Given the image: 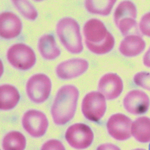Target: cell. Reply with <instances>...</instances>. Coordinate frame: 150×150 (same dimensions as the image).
<instances>
[{"label": "cell", "mask_w": 150, "mask_h": 150, "mask_svg": "<svg viewBox=\"0 0 150 150\" xmlns=\"http://www.w3.org/2000/svg\"><path fill=\"white\" fill-rule=\"evenodd\" d=\"M83 33L86 46L93 53L105 54L112 51L114 47L113 36L99 19L88 20L84 26Z\"/></svg>", "instance_id": "obj_1"}, {"label": "cell", "mask_w": 150, "mask_h": 150, "mask_svg": "<svg viewBox=\"0 0 150 150\" xmlns=\"http://www.w3.org/2000/svg\"><path fill=\"white\" fill-rule=\"evenodd\" d=\"M78 97V89L74 86L67 85L59 89L51 109L52 117L55 124L64 125L73 118Z\"/></svg>", "instance_id": "obj_2"}, {"label": "cell", "mask_w": 150, "mask_h": 150, "mask_svg": "<svg viewBox=\"0 0 150 150\" xmlns=\"http://www.w3.org/2000/svg\"><path fill=\"white\" fill-rule=\"evenodd\" d=\"M56 33L65 48L73 54L80 53L83 49L80 26L73 18L66 17L59 20Z\"/></svg>", "instance_id": "obj_3"}, {"label": "cell", "mask_w": 150, "mask_h": 150, "mask_svg": "<svg viewBox=\"0 0 150 150\" xmlns=\"http://www.w3.org/2000/svg\"><path fill=\"white\" fill-rule=\"evenodd\" d=\"M7 57L12 66L21 70L30 69L36 62V55L33 50L22 43L11 46L7 52Z\"/></svg>", "instance_id": "obj_4"}, {"label": "cell", "mask_w": 150, "mask_h": 150, "mask_svg": "<svg viewBox=\"0 0 150 150\" xmlns=\"http://www.w3.org/2000/svg\"><path fill=\"white\" fill-rule=\"evenodd\" d=\"M52 88L51 80L44 74H36L27 81L26 91L30 100L37 104L45 101L50 95Z\"/></svg>", "instance_id": "obj_5"}, {"label": "cell", "mask_w": 150, "mask_h": 150, "mask_svg": "<svg viewBox=\"0 0 150 150\" xmlns=\"http://www.w3.org/2000/svg\"><path fill=\"white\" fill-rule=\"evenodd\" d=\"M105 98L99 92L92 91L86 94L82 105V112L85 117L92 121L100 120L106 111Z\"/></svg>", "instance_id": "obj_6"}, {"label": "cell", "mask_w": 150, "mask_h": 150, "mask_svg": "<svg viewBox=\"0 0 150 150\" xmlns=\"http://www.w3.org/2000/svg\"><path fill=\"white\" fill-rule=\"evenodd\" d=\"M137 10L130 1H123L119 4L114 14V22L123 35H127L136 24Z\"/></svg>", "instance_id": "obj_7"}, {"label": "cell", "mask_w": 150, "mask_h": 150, "mask_svg": "<svg viewBox=\"0 0 150 150\" xmlns=\"http://www.w3.org/2000/svg\"><path fill=\"white\" fill-rule=\"evenodd\" d=\"M69 144L76 149H84L90 146L94 135L89 126L83 123H76L70 127L65 134Z\"/></svg>", "instance_id": "obj_8"}, {"label": "cell", "mask_w": 150, "mask_h": 150, "mask_svg": "<svg viewBox=\"0 0 150 150\" xmlns=\"http://www.w3.org/2000/svg\"><path fill=\"white\" fill-rule=\"evenodd\" d=\"M22 124L26 131L31 136L40 137L43 136L48 127L47 118L40 111L30 110L24 114Z\"/></svg>", "instance_id": "obj_9"}, {"label": "cell", "mask_w": 150, "mask_h": 150, "mask_svg": "<svg viewBox=\"0 0 150 150\" xmlns=\"http://www.w3.org/2000/svg\"><path fill=\"white\" fill-rule=\"evenodd\" d=\"M132 122L127 116L118 113L109 118L107 124V131L112 137L119 141H124L131 137Z\"/></svg>", "instance_id": "obj_10"}, {"label": "cell", "mask_w": 150, "mask_h": 150, "mask_svg": "<svg viewBox=\"0 0 150 150\" xmlns=\"http://www.w3.org/2000/svg\"><path fill=\"white\" fill-rule=\"evenodd\" d=\"M150 105V99L148 95L140 90L130 91L123 100V106L126 111L134 115L145 113L149 110Z\"/></svg>", "instance_id": "obj_11"}, {"label": "cell", "mask_w": 150, "mask_h": 150, "mask_svg": "<svg viewBox=\"0 0 150 150\" xmlns=\"http://www.w3.org/2000/svg\"><path fill=\"white\" fill-rule=\"evenodd\" d=\"M88 67L89 63L86 60L75 58L60 63L56 67V73L61 79H71L82 74Z\"/></svg>", "instance_id": "obj_12"}, {"label": "cell", "mask_w": 150, "mask_h": 150, "mask_svg": "<svg viewBox=\"0 0 150 150\" xmlns=\"http://www.w3.org/2000/svg\"><path fill=\"white\" fill-rule=\"evenodd\" d=\"M123 82L116 74L110 73L102 77L98 84V90L108 100L115 99L122 93Z\"/></svg>", "instance_id": "obj_13"}, {"label": "cell", "mask_w": 150, "mask_h": 150, "mask_svg": "<svg viewBox=\"0 0 150 150\" xmlns=\"http://www.w3.org/2000/svg\"><path fill=\"white\" fill-rule=\"evenodd\" d=\"M22 24L20 18L9 11L2 12L0 15V35L4 38H14L19 35Z\"/></svg>", "instance_id": "obj_14"}, {"label": "cell", "mask_w": 150, "mask_h": 150, "mask_svg": "<svg viewBox=\"0 0 150 150\" xmlns=\"http://www.w3.org/2000/svg\"><path fill=\"white\" fill-rule=\"evenodd\" d=\"M145 47V41L140 36L130 35L127 36L122 41L119 51L124 56L134 57L140 54Z\"/></svg>", "instance_id": "obj_15"}, {"label": "cell", "mask_w": 150, "mask_h": 150, "mask_svg": "<svg viewBox=\"0 0 150 150\" xmlns=\"http://www.w3.org/2000/svg\"><path fill=\"white\" fill-rule=\"evenodd\" d=\"M0 95V108L4 111L14 108L20 99V94L17 89L9 84L1 86Z\"/></svg>", "instance_id": "obj_16"}, {"label": "cell", "mask_w": 150, "mask_h": 150, "mask_svg": "<svg viewBox=\"0 0 150 150\" xmlns=\"http://www.w3.org/2000/svg\"><path fill=\"white\" fill-rule=\"evenodd\" d=\"M38 48L41 56L46 59H54L61 53L54 38L51 34H45L40 38Z\"/></svg>", "instance_id": "obj_17"}, {"label": "cell", "mask_w": 150, "mask_h": 150, "mask_svg": "<svg viewBox=\"0 0 150 150\" xmlns=\"http://www.w3.org/2000/svg\"><path fill=\"white\" fill-rule=\"evenodd\" d=\"M131 133L134 138L139 142H150V118L145 116L137 118L132 123Z\"/></svg>", "instance_id": "obj_18"}, {"label": "cell", "mask_w": 150, "mask_h": 150, "mask_svg": "<svg viewBox=\"0 0 150 150\" xmlns=\"http://www.w3.org/2000/svg\"><path fill=\"white\" fill-rule=\"evenodd\" d=\"M26 145L25 137L18 131H11L8 133L3 140L4 150H24Z\"/></svg>", "instance_id": "obj_19"}, {"label": "cell", "mask_w": 150, "mask_h": 150, "mask_svg": "<svg viewBox=\"0 0 150 150\" xmlns=\"http://www.w3.org/2000/svg\"><path fill=\"white\" fill-rule=\"evenodd\" d=\"M116 1L114 0L85 1V6L88 11L92 14L106 16L110 14Z\"/></svg>", "instance_id": "obj_20"}, {"label": "cell", "mask_w": 150, "mask_h": 150, "mask_svg": "<svg viewBox=\"0 0 150 150\" xmlns=\"http://www.w3.org/2000/svg\"><path fill=\"white\" fill-rule=\"evenodd\" d=\"M11 1L15 7L25 17L32 20L37 18L38 12L30 2L26 0H15Z\"/></svg>", "instance_id": "obj_21"}, {"label": "cell", "mask_w": 150, "mask_h": 150, "mask_svg": "<svg viewBox=\"0 0 150 150\" xmlns=\"http://www.w3.org/2000/svg\"><path fill=\"white\" fill-rule=\"evenodd\" d=\"M135 84L150 91V73L146 72L137 73L134 77Z\"/></svg>", "instance_id": "obj_22"}, {"label": "cell", "mask_w": 150, "mask_h": 150, "mask_svg": "<svg viewBox=\"0 0 150 150\" xmlns=\"http://www.w3.org/2000/svg\"><path fill=\"white\" fill-rule=\"evenodd\" d=\"M140 29L143 34L150 37V12L146 13L141 18Z\"/></svg>", "instance_id": "obj_23"}, {"label": "cell", "mask_w": 150, "mask_h": 150, "mask_svg": "<svg viewBox=\"0 0 150 150\" xmlns=\"http://www.w3.org/2000/svg\"><path fill=\"white\" fill-rule=\"evenodd\" d=\"M41 150H65L63 144L57 140H50L45 143Z\"/></svg>", "instance_id": "obj_24"}, {"label": "cell", "mask_w": 150, "mask_h": 150, "mask_svg": "<svg viewBox=\"0 0 150 150\" xmlns=\"http://www.w3.org/2000/svg\"><path fill=\"white\" fill-rule=\"evenodd\" d=\"M97 150H121L116 145L111 143H106L100 145Z\"/></svg>", "instance_id": "obj_25"}, {"label": "cell", "mask_w": 150, "mask_h": 150, "mask_svg": "<svg viewBox=\"0 0 150 150\" xmlns=\"http://www.w3.org/2000/svg\"><path fill=\"white\" fill-rule=\"evenodd\" d=\"M143 62L146 67L150 68V47L144 57Z\"/></svg>", "instance_id": "obj_26"}, {"label": "cell", "mask_w": 150, "mask_h": 150, "mask_svg": "<svg viewBox=\"0 0 150 150\" xmlns=\"http://www.w3.org/2000/svg\"><path fill=\"white\" fill-rule=\"evenodd\" d=\"M133 150H146L145 149H134Z\"/></svg>", "instance_id": "obj_27"}, {"label": "cell", "mask_w": 150, "mask_h": 150, "mask_svg": "<svg viewBox=\"0 0 150 150\" xmlns=\"http://www.w3.org/2000/svg\"><path fill=\"white\" fill-rule=\"evenodd\" d=\"M149 150H150V144L149 145Z\"/></svg>", "instance_id": "obj_28"}]
</instances>
